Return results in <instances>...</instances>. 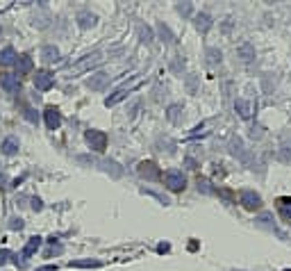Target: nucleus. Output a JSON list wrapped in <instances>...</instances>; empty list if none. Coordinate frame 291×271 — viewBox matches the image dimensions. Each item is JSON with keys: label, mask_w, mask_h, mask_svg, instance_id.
<instances>
[{"label": "nucleus", "mask_w": 291, "mask_h": 271, "mask_svg": "<svg viewBox=\"0 0 291 271\" xmlns=\"http://www.w3.org/2000/svg\"><path fill=\"white\" fill-rule=\"evenodd\" d=\"M278 158H280V162H285V164H289L291 162V148H280V153H278Z\"/></svg>", "instance_id": "nucleus-30"}, {"label": "nucleus", "mask_w": 291, "mask_h": 271, "mask_svg": "<svg viewBox=\"0 0 291 271\" xmlns=\"http://www.w3.org/2000/svg\"><path fill=\"white\" fill-rule=\"evenodd\" d=\"M84 139H86V144L91 146V151H96V153H103L107 148V135L100 133V130H86Z\"/></svg>", "instance_id": "nucleus-2"}, {"label": "nucleus", "mask_w": 291, "mask_h": 271, "mask_svg": "<svg viewBox=\"0 0 291 271\" xmlns=\"http://www.w3.org/2000/svg\"><path fill=\"white\" fill-rule=\"evenodd\" d=\"M78 25L80 27H93L96 25V16L91 12H80L78 14Z\"/></svg>", "instance_id": "nucleus-20"}, {"label": "nucleus", "mask_w": 291, "mask_h": 271, "mask_svg": "<svg viewBox=\"0 0 291 271\" xmlns=\"http://www.w3.org/2000/svg\"><path fill=\"white\" fill-rule=\"evenodd\" d=\"M137 173H139L144 180H159L162 178V171H159V166L155 162H141L137 166Z\"/></svg>", "instance_id": "nucleus-4"}, {"label": "nucleus", "mask_w": 291, "mask_h": 271, "mask_svg": "<svg viewBox=\"0 0 291 271\" xmlns=\"http://www.w3.org/2000/svg\"><path fill=\"white\" fill-rule=\"evenodd\" d=\"M157 32H159V37L166 41V44H175V34L168 30V25H164V23H159L157 25Z\"/></svg>", "instance_id": "nucleus-22"}, {"label": "nucleus", "mask_w": 291, "mask_h": 271, "mask_svg": "<svg viewBox=\"0 0 291 271\" xmlns=\"http://www.w3.org/2000/svg\"><path fill=\"white\" fill-rule=\"evenodd\" d=\"M278 212H280V217L285 219L287 224H291V199H289V196L278 199Z\"/></svg>", "instance_id": "nucleus-9"}, {"label": "nucleus", "mask_w": 291, "mask_h": 271, "mask_svg": "<svg viewBox=\"0 0 291 271\" xmlns=\"http://www.w3.org/2000/svg\"><path fill=\"white\" fill-rule=\"evenodd\" d=\"M53 85H55L53 73H48V71H37V75H34V87H37V89H41V91H48V89H50Z\"/></svg>", "instance_id": "nucleus-7"}, {"label": "nucleus", "mask_w": 291, "mask_h": 271, "mask_svg": "<svg viewBox=\"0 0 291 271\" xmlns=\"http://www.w3.org/2000/svg\"><path fill=\"white\" fill-rule=\"evenodd\" d=\"M103 60L100 57V53H93V55H89L86 60H82L80 64H75V68H73V73H80V71H86L89 67H93V64H98V62Z\"/></svg>", "instance_id": "nucleus-13"}, {"label": "nucleus", "mask_w": 291, "mask_h": 271, "mask_svg": "<svg viewBox=\"0 0 291 271\" xmlns=\"http://www.w3.org/2000/svg\"><path fill=\"white\" fill-rule=\"evenodd\" d=\"M205 55H207V62H209V64H221V57H223L218 48H207Z\"/></svg>", "instance_id": "nucleus-27"}, {"label": "nucleus", "mask_w": 291, "mask_h": 271, "mask_svg": "<svg viewBox=\"0 0 291 271\" xmlns=\"http://www.w3.org/2000/svg\"><path fill=\"white\" fill-rule=\"evenodd\" d=\"M250 137H252V139H259V137H262V128H259V126H257V128H250Z\"/></svg>", "instance_id": "nucleus-36"}, {"label": "nucleus", "mask_w": 291, "mask_h": 271, "mask_svg": "<svg viewBox=\"0 0 291 271\" xmlns=\"http://www.w3.org/2000/svg\"><path fill=\"white\" fill-rule=\"evenodd\" d=\"M127 93H130V89H116V91H114L112 96H107V98H105V105H107V107L119 105L121 100H125V98H127Z\"/></svg>", "instance_id": "nucleus-14"}, {"label": "nucleus", "mask_w": 291, "mask_h": 271, "mask_svg": "<svg viewBox=\"0 0 291 271\" xmlns=\"http://www.w3.org/2000/svg\"><path fill=\"white\" fill-rule=\"evenodd\" d=\"M37 271H57V265H46V267H39Z\"/></svg>", "instance_id": "nucleus-40"}, {"label": "nucleus", "mask_w": 291, "mask_h": 271, "mask_svg": "<svg viewBox=\"0 0 291 271\" xmlns=\"http://www.w3.org/2000/svg\"><path fill=\"white\" fill-rule=\"evenodd\" d=\"M171 67H173V71H182V68H185V60H180V57H175Z\"/></svg>", "instance_id": "nucleus-34"}, {"label": "nucleus", "mask_w": 291, "mask_h": 271, "mask_svg": "<svg viewBox=\"0 0 291 271\" xmlns=\"http://www.w3.org/2000/svg\"><path fill=\"white\" fill-rule=\"evenodd\" d=\"M9 255H12V253H9V251H0V265H5V262H7V258H9Z\"/></svg>", "instance_id": "nucleus-37"}, {"label": "nucleus", "mask_w": 291, "mask_h": 271, "mask_svg": "<svg viewBox=\"0 0 291 271\" xmlns=\"http://www.w3.org/2000/svg\"><path fill=\"white\" fill-rule=\"evenodd\" d=\"M257 224H262V226H269V228H271L273 232H278V235H282V232L278 230V226L273 224V214H269V212H264V214H262V217L257 219Z\"/></svg>", "instance_id": "nucleus-23"}, {"label": "nucleus", "mask_w": 291, "mask_h": 271, "mask_svg": "<svg viewBox=\"0 0 291 271\" xmlns=\"http://www.w3.org/2000/svg\"><path fill=\"white\" fill-rule=\"evenodd\" d=\"M139 37H141V41H144V44H150V41H152V30L148 25H141L139 27Z\"/></svg>", "instance_id": "nucleus-29"}, {"label": "nucleus", "mask_w": 291, "mask_h": 271, "mask_svg": "<svg viewBox=\"0 0 291 271\" xmlns=\"http://www.w3.org/2000/svg\"><path fill=\"white\" fill-rule=\"evenodd\" d=\"M39 246H41V237H30L27 239V244H25V248H23V258L34 255V253L39 251Z\"/></svg>", "instance_id": "nucleus-18"}, {"label": "nucleus", "mask_w": 291, "mask_h": 271, "mask_svg": "<svg viewBox=\"0 0 291 271\" xmlns=\"http://www.w3.org/2000/svg\"><path fill=\"white\" fill-rule=\"evenodd\" d=\"M41 207H43V205H41V201H39V199H32V210H34V212H39Z\"/></svg>", "instance_id": "nucleus-38"}, {"label": "nucleus", "mask_w": 291, "mask_h": 271, "mask_svg": "<svg viewBox=\"0 0 291 271\" xmlns=\"http://www.w3.org/2000/svg\"><path fill=\"white\" fill-rule=\"evenodd\" d=\"M187 166H189V169H198V162L191 158H187Z\"/></svg>", "instance_id": "nucleus-39"}, {"label": "nucleus", "mask_w": 291, "mask_h": 271, "mask_svg": "<svg viewBox=\"0 0 291 271\" xmlns=\"http://www.w3.org/2000/svg\"><path fill=\"white\" fill-rule=\"evenodd\" d=\"M107 85H109V75H107V73H103V71L93 73L91 78L86 80V87H89L91 91H103Z\"/></svg>", "instance_id": "nucleus-6"}, {"label": "nucleus", "mask_w": 291, "mask_h": 271, "mask_svg": "<svg viewBox=\"0 0 291 271\" xmlns=\"http://www.w3.org/2000/svg\"><path fill=\"white\" fill-rule=\"evenodd\" d=\"M157 251H159V253H166V251H168V244H159Z\"/></svg>", "instance_id": "nucleus-41"}, {"label": "nucleus", "mask_w": 291, "mask_h": 271, "mask_svg": "<svg viewBox=\"0 0 291 271\" xmlns=\"http://www.w3.org/2000/svg\"><path fill=\"white\" fill-rule=\"evenodd\" d=\"M237 55L241 57V62H252L255 60V48H252V44H241V46H237Z\"/></svg>", "instance_id": "nucleus-15"}, {"label": "nucleus", "mask_w": 291, "mask_h": 271, "mask_svg": "<svg viewBox=\"0 0 291 271\" xmlns=\"http://www.w3.org/2000/svg\"><path fill=\"white\" fill-rule=\"evenodd\" d=\"M198 192H203V194H216V189L212 187V182H209V180L200 178L198 180Z\"/></svg>", "instance_id": "nucleus-28"}, {"label": "nucleus", "mask_w": 291, "mask_h": 271, "mask_svg": "<svg viewBox=\"0 0 291 271\" xmlns=\"http://www.w3.org/2000/svg\"><path fill=\"white\" fill-rule=\"evenodd\" d=\"M32 57L30 55H21L19 60H16V68H19V75H27V73L32 71Z\"/></svg>", "instance_id": "nucleus-12"}, {"label": "nucleus", "mask_w": 291, "mask_h": 271, "mask_svg": "<svg viewBox=\"0 0 291 271\" xmlns=\"http://www.w3.org/2000/svg\"><path fill=\"white\" fill-rule=\"evenodd\" d=\"M23 114H25V119L32 121V123H37V121H39V116H37V112H34L32 107H25V110H23Z\"/></svg>", "instance_id": "nucleus-31"}, {"label": "nucleus", "mask_w": 291, "mask_h": 271, "mask_svg": "<svg viewBox=\"0 0 291 271\" xmlns=\"http://www.w3.org/2000/svg\"><path fill=\"white\" fill-rule=\"evenodd\" d=\"M53 253H62V246L53 244V246H50V248H48V251H46V255H48V258H50V255H53Z\"/></svg>", "instance_id": "nucleus-35"}, {"label": "nucleus", "mask_w": 291, "mask_h": 271, "mask_svg": "<svg viewBox=\"0 0 291 271\" xmlns=\"http://www.w3.org/2000/svg\"><path fill=\"white\" fill-rule=\"evenodd\" d=\"M164 185L171 192H182L187 187V176L182 171H166L164 173Z\"/></svg>", "instance_id": "nucleus-1"}, {"label": "nucleus", "mask_w": 291, "mask_h": 271, "mask_svg": "<svg viewBox=\"0 0 291 271\" xmlns=\"http://www.w3.org/2000/svg\"><path fill=\"white\" fill-rule=\"evenodd\" d=\"M0 64H2V67L16 64V50H14V48H5V50L0 53Z\"/></svg>", "instance_id": "nucleus-19"}, {"label": "nucleus", "mask_w": 291, "mask_h": 271, "mask_svg": "<svg viewBox=\"0 0 291 271\" xmlns=\"http://www.w3.org/2000/svg\"><path fill=\"white\" fill-rule=\"evenodd\" d=\"M43 116H46L48 130H57V128L62 126V114H60V110H57V107H46Z\"/></svg>", "instance_id": "nucleus-8"}, {"label": "nucleus", "mask_w": 291, "mask_h": 271, "mask_svg": "<svg viewBox=\"0 0 291 271\" xmlns=\"http://www.w3.org/2000/svg\"><path fill=\"white\" fill-rule=\"evenodd\" d=\"M232 153L234 155H239L241 159H248V155H246V151H244V144H241V139H232Z\"/></svg>", "instance_id": "nucleus-26"}, {"label": "nucleus", "mask_w": 291, "mask_h": 271, "mask_svg": "<svg viewBox=\"0 0 291 271\" xmlns=\"http://www.w3.org/2000/svg\"><path fill=\"white\" fill-rule=\"evenodd\" d=\"M234 110H237V114L241 116V119H250V114H252V105L248 103V100L237 98V100H234Z\"/></svg>", "instance_id": "nucleus-11"}, {"label": "nucleus", "mask_w": 291, "mask_h": 271, "mask_svg": "<svg viewBox=\"0 0 291 271\" xmlns=\"http://www.w3.org/2000/svg\"><path fill=\"white\" fill-rule=\"evenodd\" d=\"M239 203L244 205L246 210H259L262 207V196H259L257 192H252V189H246V192H241V196H239Z\"/></svg>", "instance_id": "nucleus-3"}, {"label": "nucleus", "mask_w": 291, "mask_h": 271, "mask_svg": "<svg viewBox=\"0 0 291 271\" xmlns=\"http://www.w3.org/2000/svg\"><path fill=\"white\" fill-rule=\"evenodd\" d=\"M212 25H214V21L207 12H200L198 16H196V27H198V32H209V27Z\"/></svg>", "instance_id": "nucleus-10"}, {"label": "nucleus", "mask_w": 291, "mask_h": 271, "mask_svg": "<svg viewBox=\"0 0 291 271\" xmlns=\"http://www.w3.org/2000/svg\"><path fill=\"white\" fill-rule=\"evenodd\" d=\"M9 228H12V230H21V228H23V219H16V217H14L12 221H9Z\"/></svg>", "instance_id": "nucleus-33"}, {"label": "nucleus", "mask_w": 291, "mask_h": 271, "mask_svg": "<svg viewBox=\"0 0 291 271\" xmlns=\"http://www.w3.org/2000/svg\"><path fill=\"white\" fill-rule=\"evenodd\" d=\"M0 87H2L7 93H16L21 89L19 75H14V73H0Z\"/></svg>", "instance_id": "nucleus-5"}, {"label": "nucleus", "mask_w": 291, "mask_h": 271, "mask_svg": "<svg viewBox=\"0 0 291 271\" xmlns=\"http://www.w3.org/2000/svg\"><path fill=\"white\" fill-rule=\"evenodd\" d=\"M41 60L43 62H57L60 60V48L57 46H43V50H41Z\"/></svg>", "instance_id": "nucleus-16"}, {"label": "nucleus", "mask_w": 291, "mask_h": 271, "mask_svg": "<svg viewBox=\"0 0 291 271\" xmlns=\"http://www.w3.org/2000/svg\"><path fill=\"white\" fill-rule=\"evenodd\" d=\"M0 148H2L5 155H16V153H19V139H16V137H7Z\"/></svg>", "instance_id": "nucleus-17"}, {"label": "nucleus", "mask_w": 291, "mask_h": 271, "mask_svg": "<svg viewBox=\"0 0 291 271\" xmlns=\"http://www.w3.org/2000/svg\"><path fill=\"white\" fill-rule=\"evenodd\" d=\"M178 12L182 14V16H189V14H191V5H189V2H182V5H178Z\"/></svg>", "instance_id": "nucleus-32"}, {"label": "nucleus", "mask_w": 291, "mask_h": 271, "mask_svg": "<svg viewBox=\"0 0 291 271\" xmlns=\"http://www.w3.org/2000/svg\"><path fill=\"white\" fill-rule=\"evenodd\" d=\"M103 166H105V171H107V173H112L114 178H119L121 173H123V169H121V166L116 164V162H112V159H105V162H103Z\"/></svg>", "instance_id": "nucleus-24"}, {"label": "nucleus", "mask_w": 291, "mask_h": 271, "mask_svg": "<svg viewBox=\"0 0 291 271\" xmlns=\"http://www.w3.org/2000/svg\"><path fill=\"white\" fill-rule=\"evenodd\" d=\"M71 267L73 269H98L100 262L98 260H73Z\"/></svg>", "instance_id": "nucleus-21"}, {"label": "nucleus", "mask_w": 291, "mask_h": 271, "mask_svg": "<svg viewBox=\"0 0 291 271\" xmlns=\"http://www.w3.org/2000/svg\"><path fill=\"white\" fill-rule=\"evenodd\" d=\"M182 112H185V110H182L180 105H171V107H168V114H166V116H168V121H171V123H180V116H182Z\"/></svg>", "instance_id": "nucleus-25"}]
</instances>
